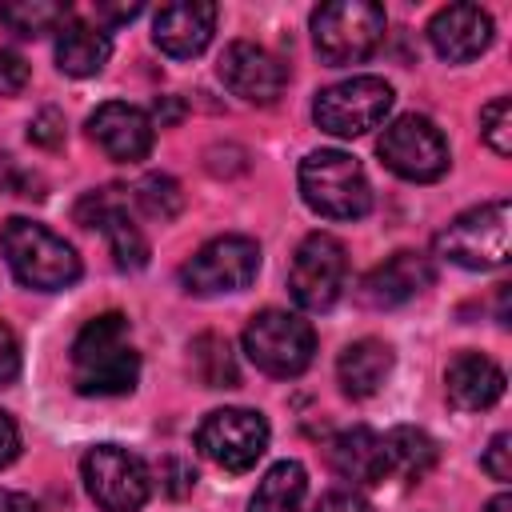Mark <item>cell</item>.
<instances>
[{
    "mask_svg": "<svg viewBox=\"0 0 512 512\" xmlns=\"http://www.w3.org/2000/svg\"><path fill=\"white\" fill-rule=\"evenodd\" d=\"M72 380L84 396H124L140 380V356L120 312L92 316L72 344Z\"/></svg>",
    "mask_w": 512,
    "mask_h": 512,
    "instance_id": "1",
    "label": "cell"
},
{
    "mask_svg": "<svg viewBox=\"0 0 512 512\" xmlns=\"http://www.w3.org/2000/svg\"><path fill=\"white\" fill-rule=\"evenodd\" d=\"M0 248H4V260L12 268V276L24 284V288H36V292H60L68 284L80 280V256L76 248L56 236L52 228L28 220V216H12L0 232Z\"/></svg>",
    "mask_w": 512,
    "mask_h": 512,
    "instance_id": "2",
    "label": "cell"
},
{
    "mask_svg": "<svg viewBox=\"0 0 512 512\" xmlns=\"http://www.w3.org/2000/svg\"><path fill=\"white\" fill-rule=\"evenodd\" d=\"M300 196L328 220H360L372 208V188L360 160L340 148H320L300 160Z\"/></svg>",
    "mask_w": 512,
    "mask_h": 512,
    "instance_id": "3",
    "label": "cell"
},
{
    "mask_svg": "<svg viewBox=\"0 0 512 512\" xmlns=\"http://www.w3.org/2000/svg\"><path fill=\"white\" fill-rule=\"evenodd\" d=\"M508 236H512V204L488 200L460 212L448 228L436 232L432 244H436V256L472 272H488L508 260Z\"/></svg>",
    "mask_w": 512,
    "mask_h": 512,
    "instance_id": "4",
    "label": "cell"
},
{
    "mask_svg": "<svg viewBox=\"0 0 512 512\" xmlns=\"http://www.w3.org/2000/svg\"><path fill=\"white\" fill-rule=\"evenodd\" d=\"M384 8L372 0H332L312 12V40L324 64L344 68L368 60L384 40Z\"/></svg>",
    "mask_w": 512,
    "mask_h": 512,
    "instance_id": "5",
    "label": "cell"
},
{
    "mask_svg": "<svg viewBox=\"0 0 512 512\" xmlns=\"http://www.w3.org/2000/svg\"><path fill=\"white\" fill-rule=\"evenodd\" d=\"M244 352L268 376H300L312 364L316 332L308 320L284 308H264L244 324Z\"/></svg>",
    "mask_w": 512,
    "mask_h": 512,
    "instance_id": "6",
    "label": "cell"
},
{
    "mask_svg": "<svg viewBox=\"0 0 512 512\" xmlns=\"http://www.w3.org/2000/svg\"><path fill=\"white\" fill-rule=\"evenodd\" d=\"M392 100H396V92L384 76H352V80L320 88L312 116L324 132L352 140V136H364L368 128H380L384 116L392 112Z\"/></svg>",
    "mask_w": 512,
    "mask_h": 512,
    "instance_id": "7",
    "label": "cell"
},
{
    "mask_svg": "<svg viewBox=\"0 0 512 512\" xmlns=\"http://www.w3.org/2000/svg\"><path fill=\"white\" fill-rule=\"evenodd\" d=\"M260 272V244L252 236H216L204 248H196L192 260L180 268V284L192 296H220L240 292Z\"/></svg>",
    "mask_w": 512,
    "mask_h": 512,
    "instance_id": "8",
    "label": "cell"
},
{
    "mask_svg": "<svg viewBox=\"0 0 512 512\" xmlns=\"http://www.w3.org/2000/svg\"><path fill=\"white\" fill-rule=\"evenodd\" d=\"M80 472H84L88 496L104 512H140L144 500H148V492H152L148 464L136 452L120 448V444H96V448H88Z\"/></svg>",
    "mask_w": 512,
    "mask_h": 512,
    "instance_id": "9",
    "label": "cell"
},
{
    "mask_svg": "<svg viewBox=\"0 0 512 512\" xmlns=\"http://www.w3.org/2000/svg\"><path fill=\"white\" fill-rule=\"evenodd\" d=\"M376 152L400 180L428 184V180H440L448 172V140H444V132L428 116H416V112L396 116L384 128Z\"/></svg>",
    "mask_w": 512,
    "mask_h": 512,
    "instance_id": "10",
    "label": "cell"
},
{
    "mask_svg": "<svg viewBox=\"0 0 512 512\" xmlns=\"http://www.w3.org/2000/svg\"><path fill=\"white\" fill-rule=\"evenodd\" d=\"M348 280V252L332 232H312L300 240L292 268H288V292L300 308L324 312L340 300Z\"/></svg>",
    "mask_w": 512,
    "mask_h": 512,
    "instance_id": "11",
    "label": "cell"
},
{
    "mask_svg": "<svg viewBox=\"0 0 512 512\" xmlns=\"http://www.w3.org/2000/svg\"><path fill=\"white\" fill-rule=\"evenodd\" d=\"M196 448L224 472H248L268 452V420L252 408H216L200 420Z\"/></svg>",
    "mask_w": 512,
    "mask_h": 512,
    "instance_id": "12",
    "label": "cell"
},
{
    "mask_svg": "<svg viewBox=\"0 0 512 512\" xmlns=\"http://www.w3.org/2000/svg\"><path fill=\"white\" fill-rule=\"evenodd\" d=\"M76 220H80L84 228H100V232L108 236V248H112L116 268L136 272V268L148 264V240H144L140 224H136L132 212H128L124 188H96V192H84V200L76 204Z\"/></svg>",
    "mask_w": 512,
    "mask_h": 512,
    "instance_id": "13",
    "label": "cell"
},
{
    "mask_svg": "<svg viewBox=\"0 0 512 512\" xmlns=\"http://www.w3.org/2000/svg\"><path fill=\"white\" fill-rule=\"evenodd\" d=\"M220 80L232 96H240L244 104H276L284 84H288V68L264 48V44H252V40H232L220 56Z\"/></svg>",
    "mask_w": 512,
    "mask_h": 512,
    "instance_id": "14",
    "label": "cell"
},
{
    "mask_svg": "<svg viewBox=\"0 0 512 512\" xmlns=\"http://www.w3.org/2000/svg\"><path fill=\"white\" fill-rule=\"evenodd\" d=\"M88 136L92 144L120 164H136L152 152V120L144 108L124 104V100H108L88 116Z\"/></svg>",
    "mask_w": 512,
    "mask_h": 512,
    "instance_id": "15",
    "label": "cell"
},
{
    "mask_svg": "<svg viewBox=\"0 0 512 512\" xmlns=\"http://www.w3.org/2000/svg\"><path fill=\"white\" fill-rule=\"evenodd\" d=\"M432 276L436 272H432L428 256H420L412 248H400L388 260H380L372 272H364V280L356 284V300L364 308H396V304L420 296L432 284Z\"/></svg>",
    "mask_w": 512,
    "mask_h": 512,
    "instance_id": "16",
    "label": "cell"
},
{
    "mask_svg": "<svg viewBox=\"0 0 512 512\" xmlns=\"http://www.w3.org/2000/svg\"><path fill=\"white\" fill-rule=\"evenodd\" d=\"M428 44L448 64L476 60L492 44V16L480 4H448L428 20Z\"/></svg>",
    "mask_w": 512,
    "mask_h": 512,
    "instance_id": "17",
    "label": "cell"
},
{
    "mask_svg": "<svg viewBox=\"0 0 512 512\" xmlns=\"http://www.w3.org/2000/svg\"><path fill=\"white\" fill-rule=\"evenodd\" d=\"M216 4L208 0H184V4H164L152 20V40L160 52L176 56V60H188V56H200L216 32Z\"/></svg>",
    "mask_w": 512,
    "mask_h": 512,
    "instance_id": "18",
    "label": "cell"
},
{
    "mask_svg": "<svg viewBox=\"0 0 512 512\" xmlns=\"http://www.w3.org/2000/svg\"><path fill=\"white\" fill-rule=\"evenodd\" d=\"M444 392L460 412H484L504 396V372L480 352H460L444 372Z\"/></svg>",
    "mask_w": 512,
    "mask_h": 512,
    "instance_id": "19",
    "label": "cell"
},
{
    "mask_svg": "<svg viewBox=\"0 0 512 512\" xmlns=\"http://www.w3.org/2000/svg\"><path fill=\"white\" fill-rule=\"evenodd\" d=\"M388 372H392V348L376 336L352 340L336 360V380H340L344 396H352V400L376 396L380 384L388 380Z\"/></svg>",
    "mask_w": 512,
    "mask_h": 512,
    "instance_id": "20",
    "label": "cell"
},
{
    "mask_svg": "<svg viewBox=\"0 0 512 512\" xmlns=\"http://www.w3.org/2000/svg\"><path fill=\"white\" fill-rule=\"evenodd\" d=\"M328 464L340 480H352V484H380L384 480V448H380V436L372 428H348L340 436H332L328 444Z\"/></svg>",
    "mask_w": 512,
    "mask_h": 512,
    "instance_id": "21",
    "label": "cell"
},
{
    "mask_svg": "<svg viewBox=\"0 0 512 512\" xmlns=\"http://www.w3.org/2000/svg\"><path fill=\"white\" fill-rule=\"evenodd\" d=\"M380 448H384V476H396L404 484H416L436 468V440L424 428L396 424L388 436H380Z\"/></svg>",
    "mask_w": 512,
    "mask_h": 512,
    "instance_id": "22",
    "label": "cell"
},
{
    "mask_svg": "<svg viewBox=\"0 0 512 512\" xmlns=\"http://www.w3.org/2000/svg\"><path fill=\"white\" fill-rule=\"evenodd\" d=\"M112 56L108 32L84 24V20H64L56 32V64L64 76H96Z\"/></svg>",
    "mask_w": 512,
    "mask_h": 512,
    "instance_id": "23",
    "label": "cell"
},
{
    "mask_svg": "<svg viewBox=\"0 0 512 512\" xmlns=\"http://www.w3.org/2000/svg\"><path fill=\"white\" fill-rule=\"evenodd\" d=\"M308 496V472L296 460H280L264 472L248 512H300Z\"/></svg>",
    "mask_w": 512,
    "mask_h": 512,
    "instance_id": "24",
    "label": "cell"
},
{
    "mask_svg": "<svg viewBox=\"0 0 512 512\" xmlns=\"http://www.w3.org/2000/svg\"><path fill=\"white\" fill-rule=\"evenodd\" d=\"M188 352H192V372L200 376L204 388H236L240 384V368H236L232 344L220 332H200Z\"/></svg>",
    "mask_w": 512,
    "mask_h": 512,
    "instance_id": "25",
    "label": "cell"
},
{
    "mask_svg": "<svg viewBox=\"0 0 512 512\" xmlns=\"http://www.w3.org/2000/svg\"><path fill=\"white\" fill-rule=\"evenodd\" d=\"M72 20V8L60 0H8L0 4V24L12 28L16 36H44V32H60V24Z\"/></svg>",
    "mask_w": 512,
    "mask_h": 512,
    "instance_id": "26",
    "label": "cell"
},
{
    "mask_svg": "<svg viewBox=\"0 0 512 512\" xmlns=\"http://www.w3.org/2000/svg\"><path fill=\"white\" fill-rule=\"evenodd\" d=\"M132 200H136V208H140L144 216H152V220H172V216H180V208H184L180 184H176L172 176H160V172L136 180Z\"/></svg>",
    "mask_w": 512,
    "mask_h": 512,
    "instance_id": "27",
    "label": "cell"
},
{
    "mask_svg": "<svg viewBox=\"0 0 512 512\" xmlns=\"http://www.w3.org/2000/svg\"><path fill=\"white\" fill-rule=\"evenodd\" d=\"M480 136L496 156L512 152V100L508 96H496L492 104L480 108Z\"/></svg>",
    "mask_w": 512,
    "mask_h": 512,
    "instance_id": "28",
    "label": "cell"
},
{
    "mask_svg": "<svg viewBox=\"0 0 512 512\" xmlns=\"http://www.w3.org/2000/svg\"><path fill=\"white\" fill-rule=\"evenodd\" d=\"M0 188L12 196H28V200H44V180L28 168H20L12 156H0Z\"/></svg>",
    "mask_w": 512,
    "mask_h": 512,
    "instance_id": "29",
    "label": "cell"
},
{
    "mask_svg": "<svg viewBox=\"0 0 512 512\" xmlns=\"http://www.w3.org/2000/svg\"><path fill=\"white\" fill-rule=\"evenodd\" d=\"M28 140L40 144V148L64 144V116H60L56 108H40V112L32 116V124H28Z\"/></svg>",
    "mask_w": 512,
    "mask_h": 512,
    "instance_id": "30",
    "label": "cell"
},
{
    "mask_svg": "<svg viewBox=\"0 0 512 512\" xmlns=\"http://www.w3.org/2000/svg\"><path fill=\"white\" fill-rule=\"evenodd\" d=\"M480 464H484V472H488L492 480L508 484V480H512V436H508V432H496Z\"/></svg>",
    "mask_w": 512,
    "mask_h": 512,
    "instance_id": "31",
    "label": "cell"
},
{
    "mask_svg": "<svg viewBox=\"0 0 512 512\" xmlns=\"http://www.w3.org/2000/svg\"><path fill=\"white\" fill-rule=\"evenodd\" d=\"M28 76H32L28 60H24L20 52H12V48H0V96H16V92H24Z\"/></svg>",
    "mask_w": 512,
    "mask_h": 512,
    "instance_id": "32",
    "label": "cell"
},
{
    "mask_svg": "<svg viewBox=\"0 0 512 512\" xmlns=\"http://www.w3.org/2000/svg\"><path fill=\"white\" fill-rule=\"evenodd\" d=\"M20 372V344L8 324H0V388H8Z\"/></svg>",
    "mask_w": 512,
    "mask_h": 512,
    "instance_id": "33",
    "label": "cell"
},
{
    "mask_svg": "<svg viewBox=\"0 0 512 512\" xmlns=\"http://www.w3.org/2000/svg\"><path fill=\"white\" fill-rule=\"evenodd\" d=\"M164 476H172L164 488H168V496H184V492H192V484H196V472L188 468V464H180V460H164Z\"/></svg>",
    "mask_w": 512,
    "mask_h": 512,
    "instance_id": "34",
    "label": "cell"
},
{
    "mask_svg": "<svg viewBox=\"0 0 512 512\" xmlns=\"http://www.w3.org/2000/svg\"><path fill=\"white\" fill-rule=\"evenodd\" d=\"M20 452V432H16V420L8 412H0V468L12 464Z\"/></svg>",
    "mask_w": 512,
    "mask_h": 512,
    "instance_id": "35",
    "label": "cell"
},
{
    "mask_svg": "<svg viewBox=\"0 0 512 512\" xmlns=\"http://www.w3.org/2000/svg\"><path fill=\"white\" fill-rule=\"evenodd\" d=\"M316 512H368V504L356 492H328V496H320Z\"/></svg>",
    "mask_w": 512,
    "mask_h": 512,
    "instance_id": "36",
    "label": "cell"
},
{
    "mask_svg": "<svg viewBox=\"0 0 512 512\" xmlns=\"http://www.w3.org/2000/svg\"><path fill=\"white\" fill-rule=\"evenodd\" d=\"M140 0H132V4H108V0H100L96 4V20H104V24H124V20H132V16H140Z\"/></svg>",
    "mask_w": 512,
    "mask_h": 512,
    "instance_id": "37",
    "label": "cell"
},
{
    "mask_svg": "<svg viewBox=\"0 0 512 512\" xmlns=\"http://www.w3.org/2000/svg\"><path fill=\"white\" fill-rule=\"evenodd\" d=\"M0 512H36V500L24 492H0Z\"/></svg>",
    "mask_w": 512,
    "mask_h": 512,
    "instance_id": "38",
    "label": "cell"
},
{
    "mask_svg": "<svg viewBox=\"0 0 512 512\" xmlns=\"http://www.w3.org/2000/svg\"><path fill=\"white\" fill-rule=\"evenodd\" d=\"M176 116H180V104H176L172 96H160V100H156V120L168 124V120H176Z\"/></svg>",
    "mask_w": 512,
    "mask_h": 512,
    "instance_id": "39",
    "label": "cell"
},
{
    "mask_svg": "<svg viewBox=\"0 0 512 512\" xmlns=\"http://www.w3.org/2000/svg\"><path fill=\"white\" fill-rule=\"evenodd\" d=\"M484 512H512V496H508V492H500V496H492V500L484 504Z\"/></svg>",
    "mask_w": 512,
    "mask_h": 512,
    "instance_id": "40",
    "label": "cell"
}]
</instances>
